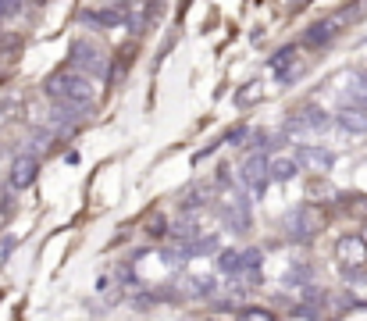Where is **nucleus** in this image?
Wrapping results in <instances>:
<instances>
[{
  "instance_id": "nucleus-1",
  "label": "nucleus",
  "mask_w": 367,
  "mask_h": 321,
  "mask_svg": "<svg viewBox=\"0 0 367 321\" xmlns=\"http://www.w3.org/2000/svg\"><path fill=\"white\" fill-rule=\"evenodd\" d=\"M43 93L54 103H61V107H89L93 103V82H89V75L75 72L72 65H65V68H58L54 75H50L43 82Z\"/></svg>"
},
{
  "instance_id": "nucleus-2",
  "label": "nucleus",
  "mask_w": 367,
  "mask_h": 321,
  "mask_svg": "<svg viewBox=\"0 0 367 321\" xmlns=\"http://www.w3.org/2000/svg\"><path fill=\"white\" fill-rule=\"evenodd\" d=\"M68 65H72L75 72L89 75V79H108V75H111V58H108V54H103L93 39H75V43H72Z\"/></svg>"
},
{
  "instance_id": "nucleus-3",
  "label": "nucleus",
  "mask_w": 367,
  "mask_h": 321,
  "mask_svg": "<svg viewBox=\"0 0 367 321\" xmlns=\"http://www.w3.org/2000/svg\"><path fill=\"white\" fill-rule=\"evenodd\" d=\"M268 160H271V157H264V153L257 150V153H250L243 165H239V182H243L253 196H260V193H264V186L271 182V179H268Z\"/></svg>"
},
{
  "instance_id": "nucleus-4",
  "label": "nucleus",
  "mask_w": 367,
  "mask_h": 321,
  "mask_svg": "<svg viewBox=\"0 0 367 321\" xmlns=\"http://www.w3.org/2000/svg\"><path fill=\"white\" fill-rule=\"evenodd\" d=\"M296 165L307 172H328L335 165V153L328 146H314V143H300L296 150Z\"/></svg>"
},
{
  "instance_id": "nucleus-5",
  "label": "nucleus",
  "mask_w": 367,
  "mask_h": 321,
  "mask_svg": "<svg viewBox=\"0 0 367 321\" xmlns=\"http://www.w3.org/2000/svg\"><path fill=\"white\" fill-rule=\"evenodd\" d=\"M36 172H39V160L36 153H18L11 160V172H8V186L18 193V189H29L36 182Z\"/></svg>"
},
{
  "instance_id": "nucleus-6",
  "label": "nucleus",
  "mask_w": 367,
  "mask_h": 321,
  "mask_svg": "<svg viewBox=\"0 0 367 321\" xmlns=\"http://www.w3.org/2000/svg\"><path fill=\"white\" fill-rule=\"evenodd\" d=\"M335 257H339V264L346 268V272L360 268V264L367 260V243H363V236H339V239H335Z\"/></svg>"
},
{
  "instance_id": "nucleus-7",
  "label": "nucleus",
  "mask_w": 367,
  "mask_h": 321,
  "mask_svg": "<svg viewBox=\"0 0 367 321\" xmlns=\"http://www.w3.org/2000/svg\"><path fill=\"white\" fill-rule=\"evenodd\" d=\"M335 125L349 136H363L367 132V107H356V103H342L335 111Z\"/></svg>"
},
{
  "instance_id": "nucleus-8",
  "label": "nucleus",
  "mask_w": 367,
  "mask_h": 321,
  "mask_svg": "<svg viewBox=\"0 0 367 321\" xmlns=\"http://www.w3.org/2000/svg\"><path fill=\"white\" fill-rule=\"evenodd\" d=\"M296 175H300L296 157H275V160H268V179L271 182H292Z\"/></svg>"
},
{
  "instance_id": "nucleus-9",
  "label": "nucleus",
  "mask_w": 367,
  "mask_h": 321,
  "mask_svg": "<svg viewBox=\"0 0 367 321\" xmlns=\"http://www.w3.org/2000/svg\"><path fill=\"white\" fill-rule=\"evenodd\" d=\"M339 36V29L325 18V22H314L307 32H303V46H325V43H332Z\"/></svg>"
},
{
  "instance_id": "nucleus-10",
  "label": "nucleus",
  "mask_w": 367,
  "mask_h": 321,
  "mask_svg": "<svg viewBox=\"0 0 367 321\" xmlns=\"http://www.w3.org/2000/svg\"><path fill=\"white\" fill-rule=\"evenodd\" d=\"M296 118H300V125H303V129H314V132L332 129V115H328V111H321V107H303V111H296Z\"/></svg>"
},
{
  "instance_id": "nucleus-11",
  "label": "nucleus",
  "mask_w": 367,
  "mask_h": 321,
  "mask_svg": "<svg viewBox=\"0 0 367 321\" xmlns=\"http://www.w3.org/2000/svg\"><path fill=\"white\" fill-rule=\"evenodd\" d=\"M285 229H289V239H310L314 236V229H310V218H307V207H300V210H292L289 218H285Z\"/></svg>"
},
{
  "instance_id": "nucleus-12",
  "label": "nucleus",
  "mask_w": 367,
  "mask_h": 321,
  "mask_svg": "<svg viewBox=\"0 0 367 321\" xmlns=\"http://www.w3.org/2000/svg\"><path fill=\"white\" fill-rule=\"evenodd\" d=\"M296 54H300V46H296V43H289V46H282V50L275 54V58H271V68H275V72H282V68H289V65L296 61Z\"/></svg>"
},
{
  "instance_id": "nucleus-13",
  "label": "nucleus",
  "mask_w": 367,
  "mask_h": 321,
  "mask_svg": "<svg viewBox=\"0 0 367 321\" xmlns=\"http://www.w3.org/2000/svg\"><path fill=\"white\" fill-rule=\"evenodd\" d=\"M218 272L239 275V253H236V250H221V253H218Z\"/></svg>"
},
{
  "instance_id": "nucleus-14",
  "label": "nucleus",
  "mask_w": 367,
  "mask_h": 321,
  "mask_svg": "<svg viewBox=\"0 0 367 321\" xmlns=\"http://www.w3.org/2000/svg\"><path fill=\"white\" fill-rule=\"evenodd\" d=\"M189 293L193 296H211L214 293V279H193L189 282Z\"/></svg>"
},
{
  "instance_id": "nucleus-15",
  "label": "nucleus",
  "mask_w": 367,
  "mask_h": 321,
  "mask_svg": "<svg viewBox=\"0 0 367 321\" xmlns=\"http://www.w3.org/2000/svg\"><path fill=\"white\" fill-rule=\"evenodd\" d=\"M22 8H25V0H0V22L11 18V15H18Z\"/></svg>"
},
{
  "instance_id": "nucleus-16",
  "label": "nucleus",
  "mask_w": 367,
  "mask_h": 321,
  "mask_svg": "<svg viewBox=\"0 0 367 321\" xmlns=\"http://www.w3.org/2000/svg\"><path fill=\"white\" fill-rule=\"evenodd\" d=\"M146 232H150L153 239H161V236H168V222H161V218H153V222L146 225Z\"/></svg>"
},
{
  "instance_id": "nucleus-17",
  "label": "nucleus",
  "mask_w": 367,
  "mask_h": 321,
  "mask_svg": "<svg viewBox=\"0 0 367 321\" xmlns=\"http://www.w3.org/2000/svg\"><path fill=\"white\" fill-rule=\"evenodd\" d=\"M239 321H275V317H271L268 310H243Z\"/></svg>"
},
{
  "instance_id": "nucleus-18",
  "label": "nucleus",
  "mask_w": 367,
  "mask_h": 321,
  "mask_svg": "<svg viewBox=\"0 0 367 321\" xmlns=\"http://www.w3.org/2000/svg\"><path fill=\"white\" fill-rule=\"evenodd\" d=\"M29 4H43V0H29Z\"/></svg>"
},
{
  "instance_id": "nucleus-19",
  "label": "nucleus",
  "mask_w": 367,
  "mask_h": 321,
  "mask_svg": "<svg viewBox=\"0 0 367 321\" xmlns=\"http://www.w3.org/2000/svg\"><path fill=\"white\" fill-rule=\"evenodd\" d=\"M363 243H367V229H363Z\"/></svg>"
}]
</instances>
